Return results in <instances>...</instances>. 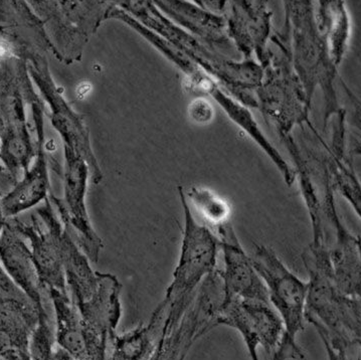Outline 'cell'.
<instances>
[{
  "mask_svg": "<svg viewBox=\"0 0 361 360\" xmlns=\"http://www.w3.org/2000/svg\"><path fill=\"white\" fill-rule=\"evenodd\" d=\"M37 95L27 62L11 58L0 63V160L16 185L35 159L25 104Z\"/></svg>",
  "mask_w": 361,
  "mask_h": 360,
  "instance_id": "obj_1",
  "label": "cell"
},
{
  "mask_svg": "<svg viewBox=\"0 0 361 360\" xmlns=\"http://www.w3.org/2000/svg\"><path fill=\"white\" fill-rule=\"evenodd\" d=\"M66 65L81 62L90 39L105 21L113 1L32 0L27 1Z\"/></svg>",
  "mask_w": 361,
  "mask_h": 360,
  "instance_id": "obj_2",
  "label": "cell"
},
{
  "mask_svg": "<svg viewBox=\"0 0 361 360\" xmlns=\"http://www.w3.org/2000/svg\"><path fill=\"white\" fill-rule=\"evenodd\" d=\"M27 70L30 79L41 92L44 102L49 106V118L61 136L63 147L70 148L86 161L92 183L100 185L104 174L92 147L87 120L84 115L75 111L56 86L49 72L48 56L32 58L27 63Z\"/></svg>",
  "mask_w": 361,
  "mask_h": 360,
  "instance_id": "obj_3",
  "label": "cell"
},
{
  "mask_svg": "<svg viewBox=\"0 0 361 360\" xmlns=\"http://www.w3.org/2000/svg\"><path fill=\"white\" fill-rule=\"evenodd\" d=\"M63 197L60 199L51 194L49 199L56 209L63 227L82 253L92 262L97 263L105 244L94 230L87 209L90 168L86 161L70 148L63 147Z\"/></svg>",
  "mask_w": 361,
  "mask_h": 360,
  "instance_id": "obj_4",
  "label": "cell"
},
{
  "mask_svg": "<svg viewBox=\"0 0 361 360\" xmlns=\"http://www.w3.org/2000/svg\"><path fill=\"white\" fill-rule=\"evenodd\" d=\"M7 222L23 239L30 242L32 260L44 288L68 293L63 268V244L66 230L49 199L32 216V223H23L18 218Z\"/></svg>",
  "mask_w": 361,
  "mask_h": 360,
  "instance_id": "obj_5",
  "label": "cell"
},
{
  "mask_svg": "<svg viewBox=\"0 0 361 360\" xmlns=\"http://www.w3.org/2000/svg\"><path fill=\"white\" fill-rule=\"evenodd\" d=\"M180 197L185 216V229L180 256L164 301L165 304L171 307L183 302L204 277L212 273L216 266L219 247L218 240L211 230L195 222L191 216L181 190Z\"/></svg>",
  "mask_w": 361,
  "mask_h": 360,
  "instance_id": "obj_6",
  "label": "cell"
},
{
  "mask_svg": "<svg viewBox=\"0 0 361 360\" xmlns=\"http://www.w3.org/2000/svg\"><path fill=\"white\" fill-rule=\"evenodd\" d=\"M49 54L59 60L44 23L28 2L0 0V63L11 58L28 63Z\"/></svg>",
  "mask_w": 361,
  "mask_h": 360,
  "instance_id": "obj_7",
  "label": "cell"
},
{
  "mask_svg": "<svg viewBox=\"0 0 361 360\" xmlns=\"http://www.w3.org/2000/svg\"><path fill=\"white\" fill-rule=\"evenodd\" d=\"M35 303L0 265V360H27V341L39 322Z\"/></svg>",
  "mask_w": 361,
  "mask_h": 360,
  "instance_id": "obj_8",
  "label": "cell"
},
{
  "mask_svg": "<svg viewBox=\"0 0 361 360\" xmlns=\"http://www.w3.org/2000/svg\"><path fill=\"white\" fill-rule=\"evenodd\" d=\"M251 261L265 284L270 304L289 328H297L306 311L310 284L295 276L272 249L266 247H258Z\"/></svg>",
  "mask_w": 361,
  "mask_h": 360,
  "instance_id": "obj_9",
  "label": "cell"
},
{
  "mask_svg": "<svg viewBox=\"0 0 361 360\" xmlns=\"http://www.w3.org/2000/svg\"><path fill=\"white\" fill-rule=\"evenodd\" d=\"M35 131H37V144L34 163L23 174V178L18 181L8 194L1 199V208L6 220L20 215L27 209L34 208L39 202L46 201L49 192V159L44 147V102L42 98L30 103Z\"/></svg>",
  "mask_w": 361,
  "mask_h": 360,
  "instance_id": "obj_10",
  "label": "cell"
},
{
  "mask_svg": "<svg viewBox=\"0 0 361 360\" xmlns=\"http://www.w3.org/2000/svg\"><path fill=\"white\" fill-rule=\"evenodd\" d=\"M0 265L37 306L41 315L39 318H51L53 305L48 291L39 279L32 252L25 244V239L9 225L7 220L0 234Z\"/></svg>",
  "mask_w": 361,
  "mask_h": 360,
  "instance_id": "obj_11",
  "label": "cell"
},
{
  "mask_svg": "<svg viewBox=\"0 0 361 360\" xmlns=\"http://www.w3.org/2000/svg\"><path fill=\"white\" fill-rule=\"evenodd\" d=\"M219 232L225 256L226 296L270 304L265 284L255 270L251 259L245 255L235 239L232 228L224 225L219 228Z\"/></svg>",
  "mask_w": 361,
  "mask_h": 360,
  "instance_id": "obj_12",
  "label": "cell"
},
{
  "mask_svg": "<svg viewBox=\"0 0 361 360\" xmlns=\"http://www.w3.org/2000/svg\"><path fill=\"white\" fill-rule=\"evenodd\" d=\"M188 197L195 209L209 223L219 225V228L226 225V220L230 216V208L226 201L219 195L207 190L192 187L188 192Z\"/></svg>",
  "mask_w": 361,
  "mask_h": 360,
  "instance_id": "obj_13",
  "label": "cell"
},
{
  "mask_svg": "<svg viewBox=\"0 0 361 360\" xmlns=\"http://www.w3.org/2000/svg\"><path fill=\"white\" fill-rule=\"evenodd\" d=\"M190 114L191 118L195 121L202 123V122H207L212 119V110L209 103L198 99L191 103Z\"/></svg>",
  "mask_w": 361,
  "mask_h": 360,
  "instance_id": "obj_14",
  "label": "cell"
},
{
  "mask_svg": "<svg viewBox=\"0 0 361 360\" xmlns=\"http://www.w3.org/2000/svg\"><path fill=\"white\" fill-rule=\"evenodd\" d=\"M2 131V124L0 122V135H1ZM0 182L1 183H7V185H11V188L16 185V182L13 180H11V176L8 175V173H6V168H4V164H2L1 160H0Z\"/></svg>",
  "mask_w": 361,
  "mask_h": 360,
  "instance_id": "obj_15",
  "label": "cell"
}]
</instances>
